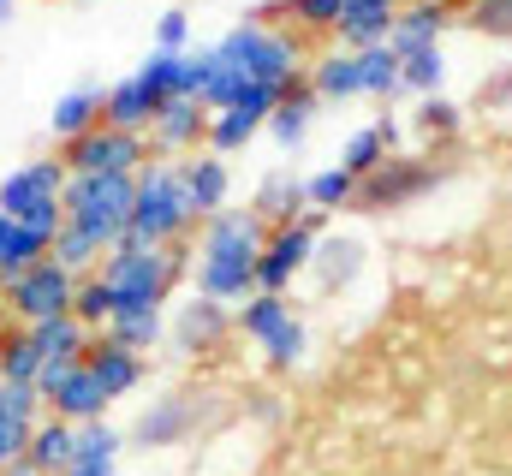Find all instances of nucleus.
<instances>
[{"instance_id": "obj_2", "label": "nucleus", "mask_w": 512, "mask_h": 476, "mask_svg": "<svg viewBox=\"0 0 512 476\" xmlns=\"http://www.w3.org/2000/svg\"><path fill=\"white\" fill-rule=\"evenodd\" d=\"M179 268H185V250H155V244H137V238H120L108 256H102V280L114 292V316L120 310H161L167 292L179 286Z\"/></svg>"}, {"instance_id": "obj_28", "label": "nucleus", "mask_w": 512, "mask_h": 476, "mask_svg": "<svg viewBox=\"0 0 512 476\" xmlns=\"http://www.w3.org/2000/svg\"><path fill=\"white\" fill-rule=\"evenodd\" d=\"M179 346L185 352H203V346H215L221 334H227V304H209V298H197V304H185L179 310Z\"/></svg>"}, {"instance_id": "obj_14", "label": "nucleus", "mask_w": 512, "mask_h": 476, "mask_svg": "<svg viewBox=\"0 0 512 476\" xmlns=\"http://www.w3.org/2000/svg\"><path fill=\"white\" fill-rule=\"evenodd\" d=\"M179 179H185V197H191V215H197V221L227 215L233 179H227V161H221L215 149H209V155H185V161H179Z\"/></svg>"}, {"instance_id": "obj_36", "label": "nucleus", "mask_w": 512, "mask_h": 476, "mask_svg": "<svg viewBox=\"0 0 512 476\" xmlns=\"http://www.w3.org/2000/svg\"><path fill=\"white\" fill-rule=\"evenodd\" d=\"M346 6H352V0H286L292 24H304V30H334Z\"/></svg>"}, {"instance_id": "obj_11", "label": "nucleus", "mask_w": 512, "mask_h": 476, "mask_svg": "<svg viewBox=\"0 0 512 476\" xmlns=\"http://www.w3.org/2000/svg\"><path fill=\"white\" fill-rule=\"evenodd\" d=\"M429 185H435V167H429V161H399V155H387L370 179H358V203H364V209H399L405 197H417V191H429Z\"/></svg>"}, {"instance_id": "obj_44", "label": "nucleus", "mask_w": 512, "mask_h": 476, "mask_svg": "<svg viewBox=\"0 0 512 476\" xmlns=\"http://www.w3.org/2000/svg\"><path fill=\"white\" fill-rule=\"evenodd\" d=\"M6 6H12V0H0V12H6Z\"/></svg>"}, {"instance_id": "obj_25", "label": "nucleus", "mask_w": 512, "mask_h": 476, "mask_svg": "<svg viewBox=\"0 0 512 476\" xmlns=\"http://www.w3.org/2000/svg\"><path fill=\"white\" fill-rule=\"evenodd\" d=\"M256 215H262V227H292V221H304V215H310L304 179H268V185L256 191Z\"/></svg>"}, {"instance_id": "obj_3", "label": "nucleus", "mask_w": 512, "mask_h": 476, "mask_svg": "<svg viewBox=\"0 0 512 476\" xmlns=\"http://www.w3.org/2000/svg\"><path fill=\"white\" fill-rule=\"evenodd\" d=\"M131 203H137V179H126V173H72V185L60 197L66 227L102 250H114L131 233Z\"/></svg>"}, {"instance_id": "obj_27", "label": "nucleus", "mask_w": 512, "mask_h": 476, "mask_svg": "<svg viewBox=\"0 0 512 476\" xmlns=\"http://www.w3.org/2000/svg\"><path fill=\"white\" fill-rule=\"evenodd\" d=\"M393 137H399V131H393V119H376V125L352 131V143H346L340 167H346V173H358V179H370L387 155H393Z\"/></svg>"}, {"instance_id": "obj_26", "label": "nucleus", "mask_w": 512, "mask_h": 476, "mask_svg": "<svg viewBox=\"0 0 512 476\" xmlns=\"http://www.w3.org/2000/svg\"><path fill=\"white\" fill-rule=\"evenodd\" d=\"M155 114H161V108L149 102V90H143L137 78H120V84H108V114H102L108 125H120V131H137V137H143V131L155 125Z\"/></svg>"}, {"instance_id": "obj_18", "label": "nucleus", "mask_w": 512, "mask_h": 476, "mask_svg": "<svg viewBox=\"0 0 512 476\" xmlns=\"http://www.w3.org/2000/svg\"><path fill=\"white\" fill-rule=\"evenodd\" d=\"M191 423H197V405H191L185 393H167V399H155V405L137 417L131 441H137V447H173V441L191 435Z\"/></svg>"}, {"instance_id": "obj_31", "label": "nucleus", "mask_w": 512, "mask_h": 476, "mask_svg": "<svg viewBox=\"0 0 512 476\" xmlns=\"http://www.w3.org/2000/svg\"><path fill=\"white\" fill-rule=\"evenodd\" d=\"M72 316H78L90 334H108V322H114V292H108V280H102V274H84V280H78Z\"/></svg>"}, {"instance_id": "obj_20", "label": "nucleus", "mask_w": 512, "mask_h": 476, "mask_svg": "<svg viewBox=\"0 0 512 476\" xmlns=\"http://www.w3.org/2000/svg\"><path fill=\"white\" fill-rule=\"evenodd\" d=\"M84 369L96 375V387H102L108 399H126L131 387L143 381V352H126V346H114V340L96 334V346H90V357H84Z\"/></svg>"}, {"instance_id": "obj_34", "label": "nucleus", "mask_w": 512, "mask_h": 476, "mask_svg": "<svg viewBox=\"0 0 512 476\" xmlns=\"http://www.w3.org/2000/svg\"><path fill=\"white\" fill-rule=\"evenodd\" d=\"M42 417H48V405H42V387L36 381H0V423L36 429Z\"/></svg>"}, {"instance_id": "obj_37", "label": "nucleus", "mask_w": 512, "mask_h": 476, "mask_svg": "<svg viewBox=\"0 0 512 476\" xmlns=\"http://www.w3.org/2000/svg\"><path fill=\"white\" fill-rule=\"evenodd\" d=\"M465 24L483 30V36H512V0H471Z\"/></svg>"}, {"instance_id": "obj_41", "label": "nucleus", "mask_w": 512, "mask_h": 476, "mask_svg": "<svg viewBox=\"0 0 512 476\" xmlns=\"http://www.w3.org/2000/svg\"><path fill=\"white\" fill-rule=\"evenodd\" d=\"M316 256H322V262H328V274L340 280V274H352V268H358V256H364V250H358V244H346V250H340V244H316Z\"/></svg>"}, {"instance_id": "obj_15", "label": "nucleus", "mask_w": 512, "mask_h": 476, "mask_svg": "<svg viewBox=\"0 0 512 476\" xmlns=\"http://www.w3.org/2000/svg\"><path fill=\"white\" fill-rule=\"evenodd\" d=\"M54 238L60 233H42V227H30V221L0 215V286H12L18 274H30L36 262H48V256H54Z\"/></svg>"}, {"instance_id": "obj_30", "label": "nucleus", "mask_w": 512, "mask_h": 476, "mask_svg": "<svg viewBox=\"0 0 512 476\" xmlns=\"http://www.w3.org/2000/svg\"><path fill=\"white\" fill-rule=\"evenodd\" d=\"M42 375V357L30 328H0V381H36Z\"/></svg>"}, {"instance_id": "obj_12", "label": "nucleus", "mask_w": 512, "mask_h": 476, "mask_svg": "<svg viewBox=\"0 0 512 476\" xmlns=\"http://www.w3.org/2000/svg\"><path fill=\"white\" fill-rule=\"evenodd\" d=\"M286 90H256L245 102H233V108H221V114H209V149L215 155H233V149H245L256 131H268V114H274V102H280Z\"/></svg>"}, {"instance_id": "obj_32", "label": "nucleus", "mask_w": 512, "mask_h": 476, "mask_svg": "<svg viewBox=\"0 0 512 476\" xmlns=\"http://www.w3.org/2000/svg\"><path fill=\"white\" fill-rule=\"evenodd\" d=\"M441 78H447L441 48H417V54H405V60H399V90H411V96H435V90H441Z\"/></svg>"}, {"instance_id": "obj_42", "label": "nucleus", "mask_w": 512, "mask_h": 476, "mask_svg": "<svg viewBox=\"0 0 512 476\" xmlns=\"http://www.w3.org/2000/svg\"><path fill=\"white\" fill-rule=\"evenodd\" d=\"M489 102H495V108L512 102V72H495V78H489Z\"/></svg>"}, {"instance_id": "obj_39", "label": "nucleus", "mask_w": 512, "mask_h": 476, "mask_svg": "<svg viewBox=\"0 0 512 476\" xmlns=\"http://www.w3.org/2000/svg\"><path fill=\"white\" fill-rule=\"evenodd\" d=\"M417 125H423V131H435V137H453V131H459V108H453V102H441V96H423Z\"/></svg>"}, {"instance_id": "obj_43", "label": "nucleus", "mask_w": 512, "mask_h": 476, "mask_svg": "<svg viewBox=\"0 0 512 476\" xmlns=\"http://www.w3.org/2000/svg\"><path fill=\"white\" fill-rule=\"evenodd\" d=\"M0 476H36V471H30V465H6Z\"/></svg>"}, {"instance_id": "obj_21", "label": "nucleus", "mask_w": 512, "mask_h": 476, "mask_svg": "<svg viewBox=\"0 0 512 476\" xmlns=\"http://www.w3.org/2000/svg\"><path fill=\"white\" fill-rule=\"evenodd\" d=\"M72 453H78V423L42 417L36 435H30V447H24V465H30L36 476H60L66 465H72Z\"/></svg>"}, {"instance_id": "obj_35", "label": "nucleus", "mask_w": 512, "mask_h": 476, "mask_svg": "<svg viewBox=\"0 0 512 476\" xmlns=\"http://www.w3.org/2000/svg\"><path fill=\"white\" fill-rule=\"evenodd\" d=\"M358 78H364V96H399V54L376 42L358 54Z\"/></svg>"}, {"instance_id": "obj_7", "label": "nucleus", "mask_w": 512, "mask_h": 476, "mask_svg": "<svg viewBox=\"0 0 512 476\" xmlns=\"http://www.w3.org/2000/svg\"><path fill=\"white\" fill-rule=\"evenodd\" d=\"M316 244H322V215L316 209L304 221H292V227H274L262 238V256H256V292L286 298V286L316 262Z\"/></svg>"}, {"instance_id": "obj_45", "label": "nucleus", "mask_w": 512, "mask_h": 476, "mask_svg": "<svg viewBox=\"0 0 512 476\" xmlns=\"http://www.w3.org/2000/svg\"><path fill=\"white\" fill-rule=\"evenodd\" d=\"M465 6H471V0H465Z\"/></svg>"}, {"instance_id": "obj_8", "label": "nucleus", "mask_w": 512, "mask_h": 476, "mask_svg": "<svg viewBox=\"0 0 512 476\" xmlns=\"http://www.w3.org/2000/svg\"><path fill=\"white\" fill-rule=\"evenodd\" d=\"M60 161L72 167V173H126L137 179L143 167H149V137H137V131H120V125H96V131H84V137H72L66 149H60Z\"/></svg>"}, {"instance_id": "obj_9", "label": "nucleus", "mask_w": 512, "mask_h": 476, "mask_svg": "<svg viewBox=\"0 0 512 476\" xmlns=\"http://www.w3.org/2000/svg\"><path fill=\"white\" fill-rule=\"evenodd\" d=\"M239 328H245V340L262 346V357L274 363V369H292L298 357H304V322L286 310V298H274V292H251L245 304H239Z\"/></svg>"}, {"instance_id": "obj_38", "label": "nucleus", "mask_w": 512, "mask_h": 476, "mask_svg": "<svg viewBox=\"0 0 512 476\" xmlns=\"http://www.w3.org/2000/svg\"><path fill=\"white\" fill-rule=\"evenodd\" d=\"M155 54H191V18L179 6L155 18Z\"/></svg>"}, {"instance_id": "obj_1", "label": "nucleus", "mask_w": 512, "mask_h": 476, "mask_svg": "<svg viewBox=\"0 0 512 476\" xmlns=\"http://www.w3.org/2000/svg\"><path fill=\"white\" fill-rule=\"evenodd\" d=\"M262 215L227 209L215 221H203V244H197V298L209 304H245L256 292V256H262Z\"/></svg>"}, {"instance_id": "obj_33", "label": "nucleus", "mask_w": 512, "mask_h": 476, "mask_svg": "<svg viewBox=\"0 0 512 476\" xmlns=\"http://www.w3.org/2000/svg\"><path fill=\"white\" fill-rule=\"evenodd\" d=\"M304 191H310V209H316V215H328V209H346V203H358V173H346V167H328V173L304 179Z\"/></svg>"}, {"instance_id": "obj_10", "label": "nucleus", "mask_w": 512, "mask_h": 476, "mask_svg": "<svg viewBox=\"0 0 512 476\" xmlns=\"http://www.w3.org/2000/svg\"><path fill=\"white\" fill-rule=\"evenodd\" d=\"M42 387V405H48V417H66V423H102L108 417V393L96 387V375L78 363V369H54V375H42L36 381Z\"/></svg>"}, {"instance_id": "obj_16", "label": "nucleus", "mask_w": 512, "mask_h": 476, "mask_svg": "<svg viewBox=\"0 0 512 476\" xmlns=\"http://www.w3.org/2000/svg\"><path fill=\"white\" fill-rule=\"evenodd\" d=\"M453 24V6L447 0H405L399 6V18H393V36H387V48L405 60V54H417V48H435V36Z\"/></svg>"}, {"instance_id": "obj_5", "label": "nucleus", "mask_w": 512, "mask_h": 476, "mask_svg": "<svg viewBox=\"0 0 512 476\" xmlns=\"http://www.w3.org/2000/svg\"><path fill=\"white\" fill-rule=\"evenodd\" d=\"M66 185H72V167H66L60 155H36V161L12 167V173L0 179V215L30 221V227H42V233H60V227H66V209H60Z\"/></svg>"}, {"instance_id": "obj_23", "label": "nucleus", "mask_w": 512, "mask_h": 476, "mask_svg": "<svg viewBox=\"0 0 512 476\" xmlns=\"http://www.w3.org/2000/svg\"><path fill=\"white\" fill-rule=\"evenodd\" d=\"M316 90H310V78H292L286 84V96L274 102V114H268V137L274 143H286V149H298L304 143V131H310V114H316Z\"/></svg>"}, {"instance_id": "obj_13", "label": "nucleus", "mask_w": 512, "mask_h": 476, "mask_svg": "<svg viewBox=\"0 0 512 476\" xmlns=\"http://www.w3.org/2000/svg\"><path fill=\"white\" fill-rule=\"evenodd\" d=\"M197 143H209V108L191 102V96L167 102L155 114V125H149V149L155 155H197Z\"/></svg>"}, {"instance_id": "obj_40", "label": "nucleus", "mask_w": 512, "mask_h": 476, "mask_svg": "<svg viewBox=\"0 0 512 476\" xmlns=\"http://www.w3.org/2000/svg\"><path fill=\"white\" fill-rule=\"evenodd\" d=\"M30 435H36V429H24V423H0V471H6V465H24Z\"/></svg>"}, {"instance_id": "obj_6", "label": "nucleus", "mask_w": 512, "mask_h": 476, "mask_svg": "<svg viewBox=\"0 0 512 476\" xmlns=\"http://www.w3.org/2000/svg\"><path fill=\"white\" fill-rule=\"evenodd\" d=\"M78 280H84V274H72V268H60V262L48 256V262H36L30 274H18L12 286H0V310H6L18 328H30V322H54V316H72Z\"/></svg>"}, {"instance_id": "obj_24", "label": "nucleus", "mask_w": 512, "mask_h": 476, "mask_svg": "<svg viewBox=\"0 0 512 476\" xmlns=\"http://www.w3.org/2000/svg\"><path fill=\"white\" fill-rule=\"evenodd\" d=\"M310 90H316L322 102H346V96H364V78H358V54H346V48L322 54V60L310 66Z\"/></svg>"}, {"instance_id": "obj_19", "label": "nucleus", "mask_w": 512, "mask_h": 476, "mask_svg": "<svg viewBox=\"0 0 512 476\" xmlns=\"http://www.w3.org/2000/svg\"><path fill=\"white\" fill-rule=\"evenodd\" d=\"M120 447H126V435L102 417V423H78V453H72V465L60 476H114L120 471Z\"/></svg>"}, {"instance_id": "obj_17", "label": "nucleus", "mask_w": 512, "mask_h": 476, "mask_svg": "<svg viewBox=\"0 0 512 476\" xmlns=\"http://www.w3.org/2000/svg\"><path fill=\"white\" fill-rule=\"evenodd\" d=\"M393 18H399V0H352V6L340 12L334 36H340L346 54H364V48H376V42L393 36Z\"/></svg>"}, {"instance_id": "obj_29", "label": "nucleus", "mask_w": 512, "mask_h": 476, "mask_svg": "<svg viewBox=\"0 0 512 476\" xmlns=\"http://www.w3.org/2000/svg\"><path fill=\"white\" fill-rule=\"evenodd\" d=\"M161 334H167L161 310H120V316L108 322V334H102V340H114V346H126V352H149Z\"/></svg>"}, {"instance_id": "obj_22", "label": "nucleus", "mask_w": 512, "mask_h": 476, "mask_svg": "<svg viewBox=\"0 0 512 476\" xmlns=\"http://www.w3.org/2000/svg\"><path fill=\"white\" fill-rule=\"evenodd\" d=\"M108 114V90H66L60 102H54V114H48V137H60V149L72 143V137H84V131H96Z\"/></svg>"}, {"instance_id": "obj_4", "label": "nucleus", "mask_w": 512, "mask_h": 476, "mask_svg": "<svg viewBox=\"0 0 512 476\" xmlns=\"http://www.w3.org/2000/svg\"><path fill=\"white\" fill-rule=\"evenodd\" d=\"M197 227L191 215V197H185V179L173 161H149L137 173V203H131V233L137 244H155V250H173L179 238Z\"/></svg>"}]
</instances>
